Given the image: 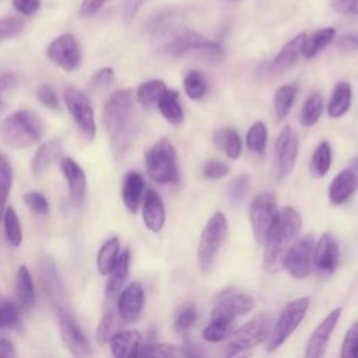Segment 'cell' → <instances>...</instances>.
<instances>
[{
    "label": "cell",
    "mask_w": 358,
    "mask_h": 358,
    "mask_svg": "<svg viewBox=\"0 0 358 358\" xmlns=\"http://www.w3.org/2000/svg\"><path fill=\"white\" fill-rule=\"evenodd\" d=\"M144 162L147 175L155 183L165 185L179 182L176 150L166 137L159 138L145 151Z\"/></svg>",
    "instance_id": "5"
},
{
    "label": "cell",
    "mask_w": 358,
    "mask_h": 358,
    "mask_svg": "<svg viewBox=\"0 0 358 358\" xmlns=\"http://www.w3.org/2000/svg\"><path fill=\"white\" fill-rule=\"evenodd\" d=\"M190 350L173 344H147L141 345L137 357H158V358H185L193 357Z\"/></svg>",
    "instance_id": "31"
},
{
    "label": "cell",
    "mask_w": 358,
    "mask_h": 358,
    "mask_svg": "<svg viewBox=\"0 0 358 358\" xmlns=\"http://www.w3.org/2000/svg\"><path fill=\"white\" fill-rule=\"evenodd\" d=\"M277 213L275 197L270 192H262L253 197L249 206V220L255 239L259 245H264Z\"/></svg>",
    "instance_id": "10"
},
{
    "label": "cell",
    "mask_w": 358,
    "mask_h": 358,
    "mask_svg": "<svg viewBox=\"0 0 358 358\" xmlns=\"http://www.w3.org/2000/svg\"><path fill=\"white\" fill-rule=\"evenodd\" d=\"M255 308V299L246 294L235 292L221 298L211 310V322L234 326L235 319Z\"/></svg>",
    "instance_id": "13"
},
{
    "label": "cell",
    "mask_w": 358,
    "mask_h": 358,
    "mask_svg": "<svg viewBox=\"0 0 358 358\" xmlns=\"http://www.w3.org/2000/svg\"><path fill=\"white\" fill-rule=\"evenodd\" d=\"M322 112H323V98L319 92H315L310 96H308V99L305 101L301 110L299 120L303 126H313L322 116Z\"/></svg>",
    "instance_id": "38"
},
{
    "label": "cell",
    "mask_w": 358,
    "mask_h": 358,
    "mask_svg": "<svg viewBox=\"0 0 358 358\" xmlns=\"http://www.w3.org/2000/svg\"><path fill=\"white\" fill-rule=\"evenodd\" d=\"M60 169L69 183L70 199L76 206H80L85 197L87 190V179L84 171L70 157H63L60 159Z\"/></svg>",
    "instance_id": "19"
},
{
    "label": "cell",
    "mask_w": 358,
    "mask_h": 358,
    "mask_svg": "<svg viewBox=\"0 0 358 358\" xmlns=\"http://www.w3.org/2000/svg\"><path fill=\"white\" fill-rule=\"evenodd\" d=\"M358 187V175L352 169L338 172L329 186V200L333 204H344Z\"/></svg>",
    "instance_id": "21"
},
{
    "label": "cell",
    "mask_w": 358,
    "mask_h": 358,
    "mask_svg": "<svg viewBox=\"0 0 358 358\" xmlns=\"http://www.w3.org/2000/svg\"><path fill=\"white\" fill-rule=\"evenodd\" d=\"M106 1H109V0H83L81 7H80V15L83 18L95 15Z\"/></svg>",
    "instance_id": "56"
},
{
    "label": "cell",
    "mask_w": 358,
    "mask_h": 358,
    "mask_svg": "<svg viewBox=\"0 0 358 358\" xmlns=\"http://www.w3.org/2000/svg\"><path fill=\"white\" fill-rule=\"evenodd\" d=\"M271 324H273V320L268 315L260 313L255 316L246 324H243L239 330L231 334V338L227 344L225 354L228 357H234L255 348L270 336Z\"/></svg>",
    "instance_id": "7"
},
{
    "label": "cell",
    "mask_w": 358,
    "mask_h": 358,
    "mask_svg": "<svg viewBox=\"0 0 358 358\" xmlns=\"http://www.w3.org/2000/svg\"><path fill=\"white\" fill-rule=\"evenodd\" d=\"M183 88L190 99H201L207 91V83L204 76L197 70H190L183 80Z\"/></svg>",
    "instance_id": "41"
},
{
    "label": "cell",
    "mask_w": 358,
    "mask_h": 358,
    "mask_svg": "<svg viewBox=\"0 0 358 358\" xmlns=\"http://www.w3.org/2000/svg\"><path fill=\"white\" fill-rule=\"evenodd\" d=\"M15 296H17L18 305L24 309H29L35 303V287L27 266H20L17 270Z\"/></svg>",
    "instance_id": "26"
},
{
    "label": "cell",
    "mask_w": 358,
    "mask_h": 358,
    "mask_svg": "<svg viewBox=\"0 0 358 358\" xmlns=\"http://www.w3.org/2000/svg\"><path fill=\"white\" fill-rule=\"evenodd\" d=\"M340 250L334 235L326 232L320 236L313 249L312 266L317 275L329 277L334 273L338 266Z\"/></svg>",
    "instance_id": "15"
},
{
    "label": "cell",
    "mask_w": 358,
    "mask_h": 358,
    "mask_svg": "<svg viewBox=\"0 0 358 358\" xmlns=\"http://www.w3.org/2000/svg\"><path fill=\"white\" fill-rule=\"evenodd\" d=\"M249 185H250V178L248 173L235 176L228 185V199L234 204L239 203L245 197V194L249 189Z\"/></svg>",
    "instance_id": "43"
},
{
    "label": "cell",
    "mask_w": 358,
    "mask_h": 358,
    "mask_svg": "<svg viewBox=\"0 0 358 358\" xmlns=\"http://www.w3.org/2000/svg\"><path fill=\"white\" fill-rule=\"evenodd\" d=\"M305 35L306 34H299L294 36L281 48L270 66V70L273 73H282L295 64L299 55H302V42L305 39Z\"/></svg>",
    "instance_id": "24"
},
{
    "label": "cell",
    "mask_w": 358,
    "mask_h": 358,
    "mask_svg": "<svg viewBox=\"0 0 358 358\" xmlns=\"http://www.w3.org/2000/svg\"><path fill=\"white\" fill-rule=\"evenodd\" d=\"M340 315H341V308H336L316 326V329L313 330V333L310 334L306 343V350H305L306 358H320L324 355L329 338L333 330L336 329Z\"/></svg>",
    "instance_id": "17"
},
{
    "label": "cell",
    "mask_w": 358,
    "mask_h": 358,
    "mask_svg": "<svg viewBox=\"0 0 358 358\" xmlns=\"http://www.w3.org/2000/svg\"><path fill=\"white\" fill-rule=\"evenodd\" d=\"M1 221L4 224V234L8 243L14 248L20 246L22 241V229H21L17 213L13 208H6Z\"/></svg>",
    "instance_id": "40"
},
{
    "label": "cell",
    "mask_w": 358,
    "mask_h": 358,
    "mask_svg": "<svg viewBox=\"0 0 358 358\" xmlns=\"http://www.w3.org/2000/svg\"><path fill=\"white\" fill-rule=\"evenodd\" d=\"M232 333H234V326L210 322V324L203 330V338L210 343H218L227 338L228 336H231Z\"/></svg>",
    "instance_id": "46"
},
{
    "label": "cell",
    "mask_w": 358,
    "mask_h": 358,
    "mask_svg": "<svg viewBox=\"0 0 358 358\" xmlns=\"http://www.w3.org/2000/svg\"><path fill=\"white\" fill-rule=\"evenodd\" d=\"M110 351L117 358H134L141 347V334L138 330L116 331L108 341Z\"/></svg>",
    "instance_id": "22"
},
{
    "label": "cell",
    "mask_w": 358,
    "mask_h": 358,
    "mask_svg": "<svg viewBox=\"0 0 358 358\" xmlns=\"http://www.w3.org/2000/svg\"><path fill=\"white\" fill-rule=\"evenodd\" d=\"M166 85L164 81L161 80H150L143 83L138 88H137V101L138 103L145 108V109H152L154 106H157L161 95L166 91Z\"/></svg>",
    "instance_id": "32"
},
{
    "label": "cell",
    "mask_w": 358,
    "mask_h": 358,
    "mask_svg": "<svg viewBox=\"0 0 358 358\" xmlns=\"http://www.w3.org/2000/svg\"><path fill=\"white\" fill-rule=\"evenodd\" d=\"M350 169L358 172V157H355V158L352 159V162H351V165H350Z\"/></svg>",
    "instance_id": "60"
},
{
    "label": "cell",
    "mask_w": 358,
    "mask_h": 358,
    "mask_svg": "<svg viewBox=\"0 0 358 358\" xmlns=\"http://www.w3.org/2000/svg\"><path fill=\"white\" fill-rule=\"evenodd\" d=\"M334 11L343 15H358V0H330Z\"/></svg>",
    "instance_id": "53"
},
{
    "label": "cell",
    "mask_w": 358,
    "mask_h": 358,
    "mask_svg": "<svg viewBox=\"0 0 358 358\" xmlns=\"http://www.w3.org/2000/svg\"><path fill=\"white\" fill-rule=\"evenodd\" d=\"M340 355L343 358H358V323H354L347 330Z\"/></svg>",
    "instance_id": "45"
},
{
    "label": "cell",
    "mask_w": 358,
    "mask_h": 358,
    "mask_svg": "<svg viewBox=\"0 0 358 358\" xmlns=\"http://www.w3.org/2000/svg\"><path fill=\"white\" fill-rule=\"evenodd\" d=\"M119 248L120 245L117 238H110L101 246L96 256V267L102 275H108L113 268L119 257Z\"/></svg>",
    "instance_id": "34"
},
{
    "label": "cell",
    "mask_w": 358,
    "mask_h": 358,
    "mask_svg": "<svg viewBox=\"0 0 358 358\" xmlns=\"http://www.w3.org/2000/svg\"><path fill=\"white\" fill-rule=\"evenodd\" d=\"M62 148H63L62 138H52L41 144L31 164L32 172L35 175H41L42 172H45L60 157Z\"/></svg>",
    "instance_id": "25"
},
{
    "label": "cell",
    "mask_w": 358,
    "mask_h": 358,
    "mask_svg": "<svg viewBox=\"0 0 358 358\" xmlns=\"http://www.w3.org/2000/svg\"><path fill=\"white\" fill-rule=\"evenodd\" d=\"M129 263H130V252L126 249L122 255H119L113 268L108 274L109 275L108 282H106V295L108 296H113L122 289V287L126 282L127 275H129Z\"/></svg>",
    "instance_id": "28"
},
{
    "label": "cell",
    "mask_w": 358,
    "mask_h": 358,
    "mask_svg": "<svg viewBox=\"0 0 358 358\" xmlns=\"http://www.w3.org/2000/svg\"><path fill=\"white\" fill-rule=\"evenodd\" d=\"M296 91L298 90L295 84H285L277 90L274 95V113H275L277 122L284 120L285 116L289 113L294 105Z\"/></svg>",
    "instance_id": "35"
},
{
    "label": "cell",
    "mask_w": 358,
    "mask_h": 358,
    "mask_svg": "<svg viewBox=\"0 0 358 358\" xmlns=\"http://www.w3.org/2000/svg\"><path fill=\"white\" fill-rule=\"evenodd\" d=\"M313 249H315V238L313 235H305L298 239L282 262L284 268L296 280L306 278L312 268L313 262Z\"/></svg>",
    "instance_id": "12"
},
{
    "label": "cell",
    "mask_w": 358,
    "mask_h": 358,
    "mask_svg": "<svg viewBox=\"0 0 358 358\" xmlns=\"http://www.w3.org/2000/svg\"><path fill=\"white\" fill-rule=\"evenodd\" d=\"M351 96H352L351 85L347 81L337 83L327 105L329 116L341 117L351 105Z\"/></svg>",
    "instance_id": "30"
},
{
    "label": "cell",
    "mask_w": 358,
    "mask_h": 358,
    "mask_svg": "<svg viewBox=\"0 0 358 358\" xmlns=\"http://www.w3.org/2000/svg\"><path fill=\"white\" fill-rule=\"evenodd\" d=\"M302 229L301 214L292 207H284L278 210L274 224L268 232L264 242V256H263V270L273 274L277 273L285 255L291 246L296 242Z\"/></svg>",
    "instance_id": "2"
},
{
    "label": "cell",
    "mask_w": 358,
    "mask_h": 358,
    "mask_svg": "<svg viewBox=\"0 0 358 358\" xmlns=\"http://www.w3.org/2000/svg\"><path fill=\"white\" fill-rule=\"evenodd\" d=\"M331 165V147L327 141H320L315 148L310 159V172L316 178H322L327 173Z\"/></svg>",
    "instance_id": "36"
},
{
    "label": "cell",
    "mask_w": 358,
    "mask_h": 358,
    "mask_svg": "<svg viewBox=\"0 0 358 358\" xmlns=\"http://www.w3.org/2000/svg\"><path fill=\"white\" fill-rule=\"evenodd\" d=\"M229 172V168L227 164L221 162V161H210L204 165L203 168V175L207 179H221L224 176H227Z\"/></svg>",
    "instance_id": "52"
},
{
    "label": "cell",
    "mask_w": 358,
    "mask_h": 358,
    "mask_svg": "<svg viewBox=\"0 0 358 358\" xmlns=\"http://www.w3.org/2000/svg\"><path fill=\"white\" fill-rule=\"evenodd\" d=\"M36 96L41 101V103L49 109L55 110V109H59V106H60L57 94H56L55 88L49 84H42L36 91Z\"/></svg>",
    "instance_id": "51"
},
{
    "label": "cell",
    "mask_w": 358,
    "mask_h": 358,
    "mask_svg": "<svg viewBox=\"0 0 358 358\" xmlns=\"http://www.w3.org/2000/svg\"><path fill=\"white\" fill-rule=\"evenodd\" d=\"M214 144L225 151L231 159H236L242 151V141L234 129H220L213 134Z\"/></svg>",
    "instance_id": "33"
},
{
    "label": "cell",
    "mask_w": 358,
    "mask_h": 358,
    "mask_svg": "<svg viewBox=\"0 0 358 358\" xmlns=\"http://www.w3.org/2000/svg\"><path fill=\"white\" fill-rule=\"evenodd\" d=\"M63 298L57 301H52L55 315L59 322L60 334L66 348L74 357H88L91 354V345L77 320L69 310V308L63 303Z\"/></svg>",
    "instance_id": "8"
},
{
    "label": "cell",
    "mask_w": 358,
    "mask_h": 358,
    "mask_svg": "<svg viewBox=\"0 0 358 358\" xmlns=\"http://www.w3.org/2000/svg\"><path fill=\"white\" fill-rule=\"evenodd\" d=\"M113 76H115V71L112 67H103L101 70H98L90 80L88 83V88L90 91L92 92H99V91H103L105 88H108L112 81H113Z\"/></svg>",
    "instance_id": "47"
},
{
    "label": "cell",
    "mask_w": 358,
    "mask_h": 358,
    "mask_svg": "<svg viewBox=\"0 0 358 358\" xmlns=\"http://www.w3.org/2000/svg\"><path fill=\"white\" fill-rule=\"evenodd\" d=\"M144 179L138 172L130 171L126 173L122 185V200L130 213H136L144 196Z\"/></svg>",
    "instance_id": "23"
},
{
    "label": "cell",
    "mask_w": 358,
    "mask_h": 358,
    "mask_svg": "<svg viewBox=\"0 0 358 358\" xmlns=\"http://www.w3.org/2000/svg\"><path fill=\"white\" fill-rule=\"evenodd\" d=\"M144 289L138 282H130L117 298V312L124 322H136L144 308Z\"/></svg>",
    "instance_id": "18"
},
{
    "label": "cell",
    "mask_w": 358,
    "mask_h": 358,
    "mask_svg": "<svg viewBox=\"0 0 358 358\" xmlns=\"http://www.w3.org/2000/svg\"><path fill=\"white\" fill-rule=\"evenodd\" d=\"M143 221L152 232H159L165 224V207L157 190L148 189L143 199Z\"/></svg>",
    "instance_id": "20"
},
{
    "label": "cell",
    "mask_w": 358,
    "mask_h": 358,
    "mask_svg": "<svg viewBox=\"0 0 358 358\" xmlns=\"http://www.w3.org/2000/svg\"><path fill=\"white\" fill-rule=\"evenodd\" d=\"M151 42L158 52L169 56L193 53L204 60L213 62L224 57V50L220 45L194 29L175 24L166 18H158L151 25Z\"/></svg>",
    "instance_id": "1"
},
{
    "label": "cell",
    "mask_w": 358,
    "mask_h": 358,
    "mask_svg": "<svg viewBox=\"0 0 358 358\" xmlns=\"http://www.w3.org/2000/svg\"><path fill=\"white\" fill-rule=\"evenodd\" d=\"M64 102L66 106L74 119L77 127L83 133V136L87 140H94L95 131H96V124H95V115L94 109L91 106V102L88 96L74 88V87H66L64 88Z\"/></svg>",
    "instance_id": "11"
},
{
    "label": "cell",
    "mask_w": 358,
    "mask_h": 358,
    "mask_svg": "<svg viewBox=\"0 0 358 358\" xmlns=\"http://www.w3.org/2000/svg\"><path fill=\"white\" fill-rule=\"evenodd\" d=\"M13 76L10 74H4V76H0V92L4 91L6 88H8L11 84H13Z\"/></svg>",
    "instance_id": "59"
},
{
    "label": "cell",
    "mask_w": 358,
    "mask_h": 358,
    "mask_svg": "<svg viewBox=\"0 0 358 358\" xmlns=\"http://www.w3.org/2000/svg\"><path fill=\"white\" fill-rule=\"evenodd\" d=\"M20 322V310L11 302L0 303V330L17 326Z\"/></svg>",
    "instance_id": "48"
},
{
    "label": "cell",
    "mask_w": 358,
    "mask_h": 358,
    "mask_svg": "<svg viewBox=\"0 0 358 358\" xmlns=\"http://www.w3.org/2000/svg\"><path fill=\"white\" fill-rule=\"evenodd\" d=\"M298 150L299 141L296 133L291 126H285L275 141V159L280 179L285 178L294 169Z\"/></svg>",
    "instance_id": "16"
},
{
    "label": "cell",
    "mask_w": 358,
    "mask_h": 358,
    "mask_svg": "<svg viewBox=\"0 0 358 358\" xmlns=\"http://www.w3.org/2000/svg\"><path fill=\"white\" fill-rule=\"evenodd\" d=\"M13 7L21 15H32L41 7V0H13Z\"/></svg>",
    "instance_id": "55"
},
{
    "label": "cell",
    "mask_w": 358,
    "mask_h": 358,
    "mask_svg": "<svg viewBox=\"0 0 358 358\" xmlns=\"http://www.w3.org/2000/svg\"><path fill=\"white\" fill-rule=\"evenodd\" d=\"M228 232L227 218L221 211L214 213L203 228L199 246H197V263L203 273H207L217 257L220 248L222 246Z\"/></svg>",
    "instance_id": "6"
},
{
    "label": "cell",
    "mask_w": 358,
    "mask_h": 358,
    "mask_svg": "<svg viewBox=\"0 0 358 358\" xmlns=\"http://www.w3.org/2000/svg\"><path fill=\"white\" fill-rule=\"evenodd\" d=\"M116 330H117V320H116L115 312L113 310L105 312L96 329L98 344H106L110 340V337L116 333Z\"/></svg>",
    "instance_id": "42"
},
{
    "label": "cell",
    "mask_w": 358,
    "mask_h": 358,
    "mask_svg": "<svg viewBox=\"0 0 358 358\" xmlns=\"http://www.w3.org/2000/svg\"><path fill=\"white\" fill-rule=\"evenodd\" d=\"M14 344L6 338H0V357H14Z\"/></svg>",
    "instance_id": "58"
},
{
    "label": "cell",
    "mask_w": 358,
    "mask_h": 358,
    "mask_svg": "<svg viewBox=\"0 0 358 358\" xmlns=\"http://www.w3.org/2000/svg\"><path fill=\"white\" fill-rule=\"evenodd\" d=\"M13 185V169L6 155L0 154V221L6 210V203Z\"/></svg>",
    "instance_id": "39"
},
{
    "label": "cell",
    "mask_w": 358,
    "mask_h": 358,
    "mask_svg": "<svg viewBox=\"0 0 358 358\" xmlns=\"http://www.w3.org/2000/svg\"><path fill=\"white\" fill-rule=\"evenodd\" d=\"M43 136L42 120L29 110H17L0 123V140L11 148H27Z\"/></svg>",
    "instance_id": "4"
},
{
    "label": "cell",
    "mask_w": 358,
    "mask_h": 358,
    "mask_svg": "<svg viewBox=\"0 0 358 358\" xmlns=\"http://www.w3.org/2000/svg\"><path fill=\"white\" fill-rule=\"evenodd\" d=\"M336 45L341 53H354L358 50V35L345 34L337 39Z\"/></svg>",
    "instance_id": "54"
},
{
    "label": "cell",
    "mask_w": 358,
    "mask_h": 358,
    "mask_svg": "<svg viewBox=\"0 0 358 358\" xmlns=\"http://www.w3.org/2000/svg\"><path fill=\"white\" fill-rule=\"evenodd\" d=\"M196 320H197V309H196L194 305L189 303V305L182 306L176 312L173 326L178 331H186L194 324Z\"/></svg>",
    "instance_id": "44"
},
{
    "label": "cell",
    "mask_w": 358,
    "mask_h": 358,
    "mask_svg": "<svg viewBox=\"0 0 358 358\" xmlns=\"http://www.w3.org/2000/svg\"><path fill=\"white\" fill-rule=\"evenodd\" d=\"M336 36L334 28H322L310 35H305L302 42V55L305 59H312L320 53Z\"/></svg>",
    "instance_id": "29"
},
{
    "label": "cell",
    "mask_w": 358,
    "mask_h": 358,
    "mask_svg": "<svg viewBox=\"0 0 358 358\" xmlns=\"http://www.w3.org/2000/svg\"><path fill=\"white\" fill-rule=\"evenodd\" d=\"M46 55L64 71H74L81 62L78 43L71 34H63L53 39L46 49Z\"/></svg>",
    "instance_id": "14"
},
{
    "label": "cell",
    "mask_w": 358,
    "mask_h": 358,
    "mask_svg": "<svg viewBox=\"0 0 358 358\" xmlns=\"http://www.w3.org/2000/svg\"><path fill=\"white\" fill-rule=\"evenodd\" d=\"M267 143V127L263 122H255L246 134V145L256 155H263Z\"/></svg>",
    "instance_id": "37"
},
{
    "label": "cell",
    "mask_w": 358,
    "mask_h": 358,
    "mask_svg": "<svg viewBox=\"0 0 358 358\" xmlns=\"http://www.w3.org/2000/svg\"><path fill=\"white\" fill-rule=\"evenodd\" d=\"M157 108H158L159 113L172 124H180L185 119L183 109H182L180 102H179L178 91L166 90L161 95V98L157 103Z\"/></svg>",
    "instance_id": "27"
},
{
    "label": "cell",
    "mask_w": 358,
    "mask_h": 358,
    "mask_svg": "<svg viewBox=\"0 0 358 358\" xmlns=\"http://www.w3.org/2000/svg\"><path fill=\"white\" fill-rule=\"evenodd\" d=\"M24 201L29 210L38 215H45L49 211V203L46 197L39 192H27L24 194Z\"/></svg>",
    "instance_id": "49"
},
{
    "label": "cell",
    "mask_w": 358,
    "mask_h": 358,
    "mask_svg": "<svg viewBox=\"0 0 358 358\" xmlns=\"http://www.w3.org/2000/svg\"><path fill=\"white\" fill-rule=\"evenodd\" d=\"M131 108L133 95L130 90L115 91L105 103L102 120L116 154H120L129 144Z\"/></svg>",
    "instance_id": "3"
},
{
    "label": "cell",
    "mask_w": 358,
    "mask_h": 358,
    "mask_svg": "<svg viewBox=\"0 0 358 358\" xmlns=\"http://www.w3.org/2000/svg\"><path fill=\"white\" fill-rule=\"evenodd\" d=\"M24 28V21L15 17L0 18V41L18 35Z\"/></svg>",
    "instance_id": "50"
},
{
    "label": "cell",
    "mask_w": 358,
    "mask_h": 358,
    "mask_svg": "<svg viewBox=\"0 0 358 358\" xmlns=\"http://www.w3.org/2000/svg\"><path fill=\"white\" fill-rule=\"evenodd\" d=\"M143 3H144V0H126L124 8H123V15H124L126 22H130L137 15Z\"/></svg>",
    "instance_id": "57"
},
{
    "label": "cell",
    "mask_w": 358,
    "mask_h": 358,
    "mask_svg": "<svg viewBox=\"0 0 358 358\" xmlns=\"http://www.w3.org/2000/svg\"><path fill=\"white\" fill-rule=\"evenodd\" d=\"M309 309L308 298H298L291 301L281 310L277 322L274 323L270 336L267 337V351L277 350L299 326Z\"/></svg>",
    "instance_id": "9"
}]
</instances>
